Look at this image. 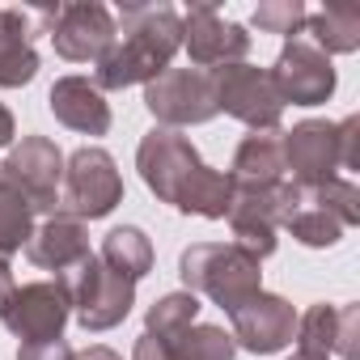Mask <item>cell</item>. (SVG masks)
Wrapping results in <instances>:
<instances>
[{"instance_id":"cell-1","label":"cell","mask_w":360,"mask_h":360,"mask_svg":"<svg viewBox=\"0 0 360 360\" xmlns=\"http://www.w3.org/2000/svg\"><path fill=\"white\" fill-rule=\"evenodd\" d=\"M136 169L144 187L169 204L183 217H204V221H225L233 204V178L212 169L195 144L174 131V127H153L136 144Z\"/></svg>"},{"instance_id":"cell-2","label":"cell","mask_w":360,"mask_h":360,"mask_svg":"<svg viewBox=\"0 0 360 360\" xmlns=\"http://www.w3.org/2000/svg\"><path fill=\"white\" fill-rule=\"evenodd\" d=\"M183 51V18L169 5H123L115 18V43L94 68V85L127 89L157 81Z\"/></svg>"},{"instance_id":"cell-3","label":"cell","mask_w":360,"mask_h":360,"mask_svg":"<svg viewBox=\"0 0 360 360\" xmlns=\"http://www.w3.org/2000/svg\"><path fill=\"white\" fill-rule=\"evenodd\" d=\"M178 276L187 292L212 297L225 314H238L255 292H263V263L233 242H195L178 255Z\"/></svg>"},{"instance_id":"cell-4","label":"cell","mask_w":360,"mask_h":360,"mask_svg":"<svg viewBox=\"0 0 360 360\" xmlns=\"http://www.w3.org/2000/svg\"><path fill=\"white\" fill-rule=\"evenodd\" d=\"M301 204V187L292 178H280V183L267 187H238L233 183V204H229V229H233V246H242L246 255H255L259 263L267 255H276L280 246V229L284 221L297 212Z\"/></svg>"},{"instance_id":"cell-5","label":"cell","mask_w":360,"mask_h":360,"mask_svg":"<svg viewBox=\"0 0 360 360\" xmlns=\"http://www.w3.org/2000/svg\"><path fill=\"white\" fill-rule=\"evenodd\" d=\"M123 204V174L115 157L98 144H81L72 157H64V187H60V208L72 221H102Z\"/></svg>"},{"instance_id":"cell-6","label":"cell","mask_w":360,"mask_h":360,"mask_svg":"<svg viewBox=\"0 0 360 360\" xmlns=\"http://www.w3.org/2000/svg\"><path fill=\"white\" fill-rule=\"evenodd\" d=\"M64 280L72 288V314H77V322L89 335H102V330L119 326L131 314V305H136V280L110 271L98 255L77 263Z\"/></svg>"},{"instance_id":"cell-7","label":"cell","mask_w":360,"mask_h":360,"mask_svg":"<svg viewBox=\"0 0 360 360\" xmlns=\"http://www.w3.org/2000/svg\"><path fill=\"white\" fill-rule=\"evenodd\" d=\"M212 94H217V115L225 110L229 119L246 123L250 131H280V119H284V102L267 77V68H255V64H225V68H212Z\"/></svg>"},{"instance_id":"cell-8","label":"cell","mask_w":360,"mask_h":360,"mask_svg":"<svg viewBox=\"0 0 360 360\" xmlns=\"http://www.w3.org/2000/svg\"><path fill=\"white\" fill-rule=\"evenodd\" d=\"M72 318V288L64 276L56 280H34L13 288L9 305L0 309V322L9 326V335H18L22 343H47V339H64V326Z\"/></svg>"},{"instance_id":"cell-9","label":"cell","mask_w":360,"mask_h":360,"mask_svg":"<svg viewBox=\"0 0 360 360\" xmlns=\"http://www.w3.org/2000/svg\"><path fill=\"white\" fill-rule=\"evenodd\" d=\"M144 106L157 119V127H195L217 119V94L212 77L200 68H165L157 81L144 85Z\"/></svg>"},{"instance_id":"cell-10","label":"cell","mask_w":360,"mask_h":360,"mask_svg":"<svg viewBox=\"0 0 360 360\" xmlns=\"http://www.w3.org/2000/svg\"><path fill=\"white\" fill-rule=\"evenodd\" d=\"M267 77H271V85H276L284 106L288 102L292 106H322V102H330V94L339 85L330 56H322L305 34H297V39H288L280 47V56L267 68Z\"/></svg>"},{"instance_id":"cell-11","label":"cell","mask_w":360,"mask_h":360,"mask_svg":"<svg viewBox=\"0 0 360 360\" xmlns=\"http://www.w3.org/2000/svg\"><path fill=\"white\" fill-rule=\"evenodd\" d=\"M5 178L30 200L34 212H51L60 208V187H64V153L56 140L47 136H22V144H13L0 161Z\"/></svg>"},{"instance_id":"cell-12","label":"cell","mask_w":360,"mask_h":360,"mask_svg":"<svg viewBox=\"0 0 360 360\" xmlns=\"http://www.w3.org/2000/svg\"><path fill=\"white\" fill-rule=\"evenodd\" d=\"M60 5L43 9H13L0 5V89H22L39 77L34 34H51Z\"/></svg>"},{"instance_id":"cell-13","label":"cell","mask_w":360,"mask_h":360,"mask_svg":"<svg viewBox=\"0 0 360 360\" xmlns=\"http://www.w3.org/2000/svg\"><path fill=\"white\" fill-rule=\"evenodd\" d=\"M292 169V183L301 191H314L343 169L339 153V123L326 119H305L292 131H284V174Z\"/></svg>"},{"instance_id":"cell-14","label":"cell","mask_w":360,"mask_h":360,"mask_svg":"<svg viewBox=\"0 0 360 360\" xmlns=\"http://www.w3.org/2000/svg\"><path fill=\"white\" fill-rule=\"evenodd\" d=\"M183 51L200 72H212L225 64H242L250 51V34L246 26L225 22L212 5H191L183 13Z\"/></svg>"},{"instance_id":"cell-15","label":"cell","mask_w":360,"mask_h":360,"mask_svg":"<svg viewBox=\"0 0 360 360\" xmlns=\"http://www.w3.org/2000/svg\"><path fill=\"white\" fill-rule=\"evenodd\" d=\"M115 43V13L98 0H77L60 5L51 26V47L68 64H98Z\"/></svg>"},{"instance_id":"cell-16","label":"cell","mask_w":360,"mask_h":360,"mask_svg":"<svg viewBox=\"0 0 360 360\" xmlns=\"http://www.w3.org/2000/svg\"><path fill=\"white\" fill-rule=\"evenodd\" d=\"M229 318H233V330H229L233 343L242 352H255V356H276L297 335V309L284 297H276V292H255Z\"/></svg>"},{"instance_id":"cell-17","label":"cell","mask_w":360,"mask_h":360,"mask_svg":"<svg viewBox=\"0 0 360 360\" xmlns=\"http://www.w3.org/2000/svg\"><path fill=\"white\" fill-rule=\"evenodd\" d=\"M47 106L64 127H72L81 136H106L110 131V102L89 77H77V72L56 77V85L47 94Z\"/></svg>"},{"instance_id":"cell-18","label":"cell","mask_w":360,"mask_h":360,"mask_svg":"<svg viewBox=\"0 0 360 360\" xmlns=\"http://www.w3.org/2000/svg\"><path fill=\"white\" fill-rule=\"evenodd\" d=\"M94 250H89V233H85V225L81 221H72V217H64V212H56V217H47L34 233H30V242H26V259L34 263V267H43V271H56V276H68L77 263H85Z\"/></svg>"},{"instance_id":"cell-19","label":"cell","mask_w":360,"mask_h":360,"mask_svg":"<svg viewBox=\"0 0 360 360\" xmlns=\"http://www.w3.org/2000/svg\"><path fill=\"white\" fill-rule=\"evenodd\" d=\"M238 187H267L284 178V131H250L229 165Z\"/></svg>"},{"instance_id":"cell-20","label":"cell","mask_w":360,"mask_h":360,"mask_svg":"<svg viewBox=\"0 0 360 360\" xmlns=\"http://www.w3.org/2000/svg\"><path fill=\"white\" fill-rule=\"evenodd\" d=\"M305 39L322 56H352L360 47V13L347 5H330L305 18Z\"/></svg>"},{"instance_id":"cell-21","label":"cell","mask_w":360,"mask_h":360,"mask_svg":"<svg viewBox=\"0 0 360 360\" xmlns=\"http://www.w3.org/2000/svg\"><path fill=\"white\" fill-rule=\"evenodd\" d=\"M110 271L127 276V280H144L153 271V242L144 229L136 225H119L102 238V255H98Z\"/></svg>"},{"instance_id":"cell-22","label":"cell","mask_w":360,"mask_h":360,"mask_svg":"<svg viewBox=\"0 0 360 360\" xmlns=\"http://www.w3.org/2000/svg\"><path fill=\"white\" fill-rule=\"evenodd\" d=\"M200 297L195 292H165V297H157L153 305H148V314H144V335H153V339H178L187 326H195L200 322Z\"/></svg>"},{"instance_id":"cell-23","label":"cell","mask_w":360,"mask_h":360,"mask_svg":"<svg viewBox=\"0 0 360 360\" xmlns=\"http://www.w3.org/2000/svg\"><path fill=\"white\" fill-rule=\"evenodd\" d=\"M30 233H34V208L0 169V259L18 255L30 242Z\"/></svg>"},{"instance_id":"cell-24","label":"cell","mask_w":360,"mask_h":360,"mask_svg":"<svg viewBox=\"0 0 360 360\" xmlns=\"http://www.w3.org/2000/svg\"><path fill=\"white\" fill-rule=\"evenodd\" d=\"M284 229L301 242V246H309V250H326V246H339L343 242V221L339 217H330L326 208H318L305 191H301V204H297V212L284 221Z\"/></svg>"},{"instance_id":"cell-25","label":"cell","mask_w":360,"mask_h":360,"mask_svg":"<svg viewBox=\"0 0 360 360\" xmlns=\"http://www.w3.org/2000/svg\"><path fill=\"white\" fill-rule=\"evenodd\" d=\"M174 352L183 360H233L238 356V343L225 326H212V322H195L187 326L178 339H169Z\"/></svg>"},{"instance_id":"cell-26","label":"cell","mask_w":360,"mask_h":360,"mask_svg":"<svg viewBox=\"0 0 360 360\" xmlns=\"http://www.w3.org/2000/svg\"><path fill=\"white\" fill-rule=\"evenodd\" d=\"M335 326H339V305H309L301 318H297V352H309V356H335Z\"/></svg>"},{"instance_id":"cell-27","label":"cell","mask_w":360,"mask_h":360,"mask_svg":"<svg viewBox=\"0 0 360 360\" xmlns=\"http://www.w3.org/2000/svg\"><path fill=\"white\" fill-rule=\"evenodd\" d=\"M305 195H309L318 208H326L330 217H339L343 229L360 225V191H356L352 178H330V183H322V187H314V191H305Z\"/></svg>"},{"instance_id":"cell-28","label":"cell","mask_w":360,"mask_h":360,"mask_svg":"<svg viewBox=\"0 0 360 360\" xmlns=\"http://www.w3.org/2000/svg\"><path fill=\"white\" fill-rule=\"evenodd\" d=\"M305 18H309V9L301 0H267V5L255 9V26L263 34H280V39H297L305 30Z\"/></svg>"},{"instance_id":"cell-29","label":"cell","mask_w":360,"mask_h":360,"mask_svg":"<svg viewBox=\"0 0 360 360\" xmlns=\"http://www.w3.org/2000/svg\"><path fill=\"white\" fill-rule=\"evenodd\" d=\"M335 356H339V360H360V305H356V301L339 305V326H335Z\"/></svg>"},{"instance_id":"cell-30","label":"cell","mask_w":360,"mask_h":360,"mask_svg":"<svg viewBox=\"0 0 360 360\" xmlns=\"http://www.w3.org/2000/svg\"><path fill=\"white\" fill-rule=\"evenodd\" d=\"M356 140H360V119H356V115H347V119L339 123V153H343V169H360V148H356Z\"/></svg>"},{"instance_id":"cell-31","label":"cell","mask_w":360,"mask_h":360,"mask_svg":"<svg viewBox=\"0 0 360 360\" xmlns=\"http://www.w3.org/2000/svg\"><path fill=\"white\" fill-rule=\"evenodd\" d=\"M18 360H72L68 339H47V343H22Z\"/></svg>"},{"instance_id":"cell-32","label":"cell","mask_w":360,"mask_h":360,"mask_svg":"<svg viewBox=\"0 0 360 360\" xmlns=\"http://www.w3.org/2000/svg\"><path fill=\"white\" fill-rule=\"evenodd\" d=\"M131 360H183L174 352V343H165V339H153V335H140L136 339V347H131Z\"/></svg>"},{"instance_id":"cell-33","label":"cell","mask_w":360,"mask_h":360,"mask_svg":"<svg viewBox=\"0 0 360 360\" xmlns=\"http://www.w3.org/2000/svg\"><path fill=\"white\" fill-rule=\"evenodd\" d=\"M13 267H9V259H0V309L9 305V297H13Z\"/></svg>"},{"instance_id":"cell-34","label":"cell","mask_w":360,"mask_h":360,"mask_svg":"<svg viewBox=\"0 0 360 360\" xmlns=\"http://www.w3.org/2000/svg\"><path fill=\"white\" fill-rule=\"evenodd\" d=\"M18 136V123H13V110L0 102V148H9V140Z\"/></svg>"},{"instance_id":"cell-35","label":"cell","mask_w":360,"mask_h":360,"mask_svg":"<svg viewBox=\"0 0 360 360\" xmlns=\"http://www.w3.org/2000/svg\"><path fill=\"white\" fill-rule=\"evenodd\" d=\"M72 360H123L115 347H102V343H94V347H85V352H72Z\"/></svg>"},{"instance_id":"cell-36","label":"cell","mask_w":360,"mask_h":360,"mask_svg":"<svg viewBox=\"0 0 360 360\" xmlns=\"http://www.w3.org/2000/svg\"><path fill=\"white\" fill-rule=\"evenodd\" d=\"M288 360H330V356H309V352H292Z\"/></svg>"}]
</instances>
